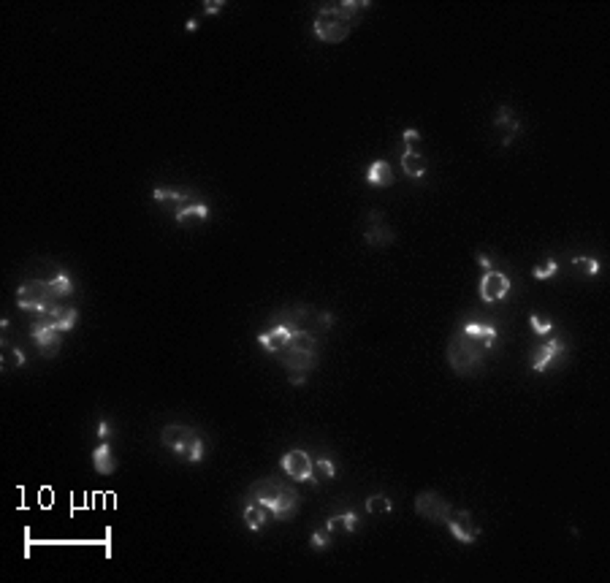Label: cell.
Returning <instances> with one entry per match:
<instances>
[{
  "label": "cell",
  "mask_w": 610,
  "mask_h": 583,
  "mask_svg": "<svg viewBox=\"0 0 610 583\" xmlns=\"http://www.w3.org/2000/svg\"><path fill=\"white\" fill-rule=\"evenodd\" d=\"M160 445L176 456H182L190 464H201L203 456H206V439L198 434V429L185 426V423H168L160 432Z\"/></svg>",
  "instance_id": "3957f363"
},
{
  "label": "cell",
  "mask_w": 610,
  "mask_h": 583,
  "mask_svg": "<svg viewBox=\"0 0 610 583\" xmlns=\"http://www.w3.org/2000/svg\"><path fill=\"white\" fill-rule=\"evenodd\" d=\"M567 353V345L562 342V339H556V336H548L542 345H540L535 353H532V372H537V375H542L545 369H551L562 355Z\"/></svg>",
  "instance_id": "7c38bea8"
},
{
  "label": "cell",
  "mask_w": 610,
  "mask_h": 583,
  "mask_svg": "<svg viewBox=\"0 0 610 583\" xmlns=\"http://www.w3.org/2000/svg\"><path fill=\"white\" fill-rule=\"evenodd\" d=\"M556 272H559V263L545 261V263H537V266L532 269V277L535 279H551V277H556Z\"/></svg>",
  "instance_id": "f1b7e54d"
},
{
  "label": "cell",
  "mask_w": 610,
  "mask_h": 583,
  "mask_svg": "<svg viewBox=\"0 0 610 583\" xmlns=\"http://www.w3.org/2000/svg\"><path fill=\"white\" fill-rule=\"evenodd\" d=\"M279 464L285 469V475L293 478L296 483H309V486H315V488L320 486L318 478H315V461H312V456L306 451H301V448L288 451L279 459Z\"/></svg>",
  "instance_id": "52a82bcc"
},
{
  "label": "cell",
  "mask_w": 610,
  "mask_h": 583,
  "mask_svg": "<svg viewBox=\"0 0 610 583\" xmlns=\"http://www.w3.org/2000/svg\"><path fill=\"white\" fill-rule=\"evenodd\" d=\"M494 128L496 131H505L502 133V146H510L515 133L521 131V122H518V114L510 109V106H499L494 117Z\"/></svg>",
  "instance_id": "2e32d148"
},
{
  "label": "cell",
  "mask_w": 610,
  "mask_h": 583,
  "mask_svg": "<svg viewBox=\"0 0 610 583\" xmlns=\"http://www.w3.org/2000/svg\"><path fill=\"white\" fill-rule=\"evenodd\" d=\"M366 510L385 515V513H391V510H393V505H391V499H388L385 494H372L369 499H366Z\"/></svg>",
  "instance_id": "484cf974"
},
{
  "label": "cell",
  "mask_w": 610,
  "mask_h": 583,
  "mask_svg": "<svg viewBox=\"0 0 610 583\" xmlns=\"http://www.w3.org/2000/svg\"><path fill=\"white\" fill-rule=\"evenodd\" d=\"M220 11H223V3H220V0L203 3V14H220Z\"/></svg>",
  "instance_id": "e575fe53"
},
{
  "label": "cell",
  "mask_w": 610,
  "mask_h": 583,
  "mask_svg": "<svg viewBox=\"0 0 610 583\" xmlns=\"http://www.w3.org/2000/svg\"><path fill=\"white\" fill-rule=\"evenodd\" d=\"M209 218V206L203 204V201H193V204L182 206V209H174V220L176 223H182V225H190L193 220L198 223V220H206Z\"/></svg>",
  "instance_id": "cb8c5ba5"
},
{
  "label": "cell",
  "mask_w": 610,
  "mask_h": 583,
  "mask_svg": "<svg viewBox=\"0 0 610 583\" xmlns=\"http://www.w3.org/2000/svg\"><path fill=\"white\" fill-rule=\"evenodd\" d=\"M277 323L291 326L296 331H309V334H323L334 326V315L331 312H320L315 306L293 304L282 312H277Z\"/></svg>",
  "instance_id": "5b68a950"
},
{
  "label": "cell",
  "mask_w": 610,
  "mask_h": 583,
  "mask_svg": "<svg viewBox=\"0 0 610 583\" xmlns=\"http://www.w3.org/2000/svg\"><path fill=\"white\" fill-rule=\"evenodd\" d=\"M415 510H418V515L429 518V521H437V524H445L453 515L451 502L442 494H437V491H421L415 496Z\"/></svg>",
  "instance_id": "ba28073f"
},
{
  "label": "cell",
  "mask_w": 610,
  "mask_h": 583,
  "mask_svg": "<svg viewBox=\"0 0 610 583\" xmlns=\"http://www.w3.org/2000/svg\"><path fill=\"white\" fill-rule=\"evenodd\" d=\"M25 364H28L25 353H22L19 348H11V366H16V369H19V366H25Z\"/></svg>",
  "instance_id": "d6a6232c"
},
{
  "label": "cell",
  "mask_w": 610,
  "mask_h": 583,
  "mask_svg": "<svg viewBox=\"0 0 610 583\" xmlns=\"http://www.w3.org/2000/svg\"><path fill=\"white\" fill-rule=\"evenodd\" d=\"M60 304H63V301L55 296L49 279H28V282H22V285L16 288V306L25 309V312H33L36 318L49 315V312L58 309Z\"/></svg>",
  "instance_id": "277c9868"
},
{
  "label": "cell",
  "mask_w": 610,
  "mask_h": 583,
  "mask_svg": "<svg viewBox=\"0 0 610 583\" xmlns=\"http://www.w3.org/2000/svg\"><path fill=\"white\" fill-rule=\"evenodd\" d=\"M291 336H293L291 326H282V323H277L274 328H269V331H261V334H258V345H261L266 353L277 355V353H282V350L288 348Z\"/></svg>",
  "instance_id": "9a60e30c"
},
{
  "label": "cell",
  "mask_w": 610,
  "mask_h": 583,
  "mask_svg": "<svg viewBox=\"0 0 610 583\" xmlns=\"http://www.w3.org/2000/svg\"><path fill=\"white\" fill-rule=\"evenodd\" d=\"M41 318H44L46 323H52L60 334H65V331H71L73 326H76V321H79V309H76V306L60 304L58 309H52L49 315H41Z\"/></svg>",
  "instance_id": "ac0fdd59"
},
{
  "label": "cell",
  "mask_w": 610,
  "mask_h": 583,
  "mask_svg": "<svg viewBox=\"0 0 610 583\" xmlns=\"http://www.w3.org/2000/svg\"><path fill=\"white\" fill-rule=\"evenodd\" d=\"M445 524H448V529H451L453 540H459V542H464V545H472V542L480 537V529L475 526V521H472V513H469V510L453 513Z\"/></svg>",
  "instance_id": "4fadbf2b"
},
{
  "label": "cell",
  "mask_w": 610,
  "mask_h": 583,
  "mask_svg": "<svg viewBox=\"0 0 610 583\" xmlns=\"http://www.w3.org/2000/svg\"><path fill=\"white\" fill-rule=\"evenodd\" d=\"M152 198L160 201V204H176V209H182V206H188L196 201L190 193H179V190H171V188H155L152 190Z\"/></svg>",
  "instance_id": "d4e9b609"
},
{
  "label": "cell",
  "mask_w": 610,
  "mask_h": 583,
  "mask_svg": "<svg viewBox=\"0 0 610 583\" xmlns=\"http://www.w3.org/2000/svg\"><path fill=\"white\" fill-rule=\"evenodd\" d=\"M92 466L98 475H114L117 472V459L112 453V442L109 439H101L95 448H92Z\"/></svg>",
  "instance_id": "e0dca14e"
},
{
  "label": "cell",
  "mask_w": 610,
  "mask_h": 583,
  "mask_svg": "<svg viewBox=\"0 0 610 583\" xmlns=\"http://www.w3.org/2000/svg\"><path fill=\"white\" fill-rule=\"evenodd\" d=\"M279 355V361L282 366L288 369V372H304L309 375L315 366L320 364V353H304V350H282V353H277Z\"/></svg>",
  "instance_id": "5bb4252c"
},
{
  "label": "cell",
  "mask_w": 610,
  "mask_h": 583,
  "mask_svg": "<svg viewBox=\"0 0 610 583\" xmlns=\"http://www.w3.org/2000/svg\"><path fill=\"white\" fill-rule=\"evenodd\" d=\"M366 182L372 188H388L393 185V169L388 161H375L369 169H366Z\"/></svg>",
  "instance_id": "ffe728a7"
},
{
  "label": "cell",
  "mask_w": 610,
  "mask_h": 583,
  "mask_svg": "<svg viewBox=\"0 0 610 583\" xmlns=\"http://www.w3.org/2000/svg\"><path fill=\"white\" fill-rule=\"evenodd\" d=\"M486 345L469 336L466 331H456L448 342V364L456 375L461 378H475L478 372H483V361H486Z\"/></svg>",
  "instance_id": "7a4b0ae2"
},
{
  "label": "cell",
  "mask_w": 610,
  "mask_h": 583,
  "mask_svg": "<svg viewBox=\"0 0 610 583\" xmlns=\"http://www.w3.org/2000/svg\"><path fill=\"white\" fill-rule=\"evenodd\" d=\"M572 269H578L586 277H596V274H599V261L589 258V255H578V258L572 261Z\"/></svg>",
  "instance_id": "4316f807"
},
{
  "label": "cell",
  "mask_w": 610,
  "mask_h": 583,
  "mask_svg": "<svg viewBox=\"0 0 610 583\" xmlns=\"http://www.w3.org/2000/svg\"><path fill=\"white\" fill-rule=\"evenodd\" d=\"M334 475H336V464L331 459H318V461H315V478H318V483L334 481Z\"/></svg>",
  "instance_id": "83f0119b"
},
{
  "label": "cell",
  "mask_w": 610,
  "mask_h": 583,
  "mask_svg": "<svg viewBox=\"0 0 610 583\" xmlns=\"http://www.w3.org/2000/svg\"><path fill=\"white\" fill-rule=\"evenodd\" d=\"M196 28H198V22H196V19H190V22H188V33H193Z\"/></svg>",
  "instance_id": "74e56055"
},
{
  "label": "cell",
  "mask_w": 610,
  "mask_h": 583,
  "mask_svg": "<svg viewBox=\"0 0 610 583\" xmlns=\"http://www.w3.org/2000/svg\"><path fill=\"white\" fill-rule=\"evenodd\" d=\"M353 28H355V25L345 22L342 16L331 14L326 6H320V11L315 14V22H312V33H315V38L323 41V44H342L350 33H353Z\"/></svg>",
  "instance_id": "8992f818"
},
{
  "label": "cell",
  "mask_w": 610,
  "mask_h": 583,
  "mask_svg": "<svg viewBox=\"0 0 610 583\" xmlns=\"http://www.w3.org/2000/svg\"><path fill=\"white\" fill-rule=\"evenodd\" d=\"M304 383H306L304 372H291V385H296V388H299V385H304Z\"/></svg>",
  "instance_id": "8d00e7d4"
},
{
  "label": "cell",
  "mask_w": 610,
  "mask_h": 583,
  "mask_svg": "<svg viewBox=\"0 0 610 583\" xmlns=\"http://www.w3.org/2000/svg\"><path fill=\"white\" fill-rule=\"evenodd\" d=\"M461 331H466L469 336H475V339H480L483 345H486V350H491L496 345V336H499V331H496V326H491V323H480V321H469L461 328Z\"/></svg>",
  "instance_id": "44dd1931"
},
{
  "label": "cell",
  "mask_w": 610,
  "mask_h": 583,
  "mask_svg": "<svg viewBox=\"0 0 610 583\" xmlns=\"http://www.w3.org/2000/svg\"><path fill=\"white\" fill-rule=\"evenodd\" d=\"M426 169H429L426 158H423L421 152H415V146H407L405 155H402V171H405L410 179H423V176H426Z\"/></svg>",
  "instance_id": "d6986e66"
},
{
  "label": "cell",
  "mask_w": 610,
  "mask_h": 583,
  "mask_svg": "<svg viewBox=\"0 0 610 583\" xmlns=\"http://www.w3.org/2000/svg\"><path fill=\"white\" fill-rule=\"evenodd\" d=\"M529 323H532V331H535L537 336H548L553 331V323L542 321L537 312H532V315H529Z\"/></svg>",
  "instance_id": "f546056e"
},
{
  "label": "cell",
  "mask_w": 610,
  "mask_h": 583,
  "mask_svg": "<svg viewBox=\"0 0 610 583\" xmlns=\"http://www.w3.org/2000/svg\"><path fill=\"white\" fill-rule=\"evenodd\" d=\"M415 141H421V133L412 131V128H410V131H405V144L407 146H415Z\"/></svg>",
  "instance_id": "d590c367"
},
{
  "label": "cell",
  "mask_w": 610,
  "mask_h": 583,
  "mask_svg": "<svg viewBox=\"0 0 610 583\" xmlns=\"http://www.w3.org/2000/svg\"><path fill=\"white\" fill-rule=\"evenodd\" d=\"M112 437V423L106 421V418H101L98 421V439H109Z\"/></svg>",
  "instance_id": "836d02e7"
},
{
  "label": "cell",
  "mask_w": 610,
  "mask_h": 583,
  "mask_svg": "<svg viewBox=\"0 0 610 583\" xmlns=\"http://www.w3.org/2000/svg\"><path fill=\"white\" fill-rule=\"evenodd\" d=\"M242 515H245V524H247V529H252V532H261L263 526H266V521H269V513H266V508H263V505H258V502H252V499H247V505H245Z\"/></svg>",
  "instance_id": "7402d4cb"
},
{
  "label": "cell",
  "mask_w": 610,
  "mask_h": 583,
  "mask_svg": "<svg viewBox=\"0 0 610 583\" xmlns=\"http://www.w3.org/2000/svg\"><path fill=\"white\" fill-rule=\"evenodd\" d=\"M328 545H331V532H328V529H326V524L320 526V529H315V532H312V548H328Z\"/></svg>",
  "instance_id": "4dcf8cb0"
},
{
  "label": "cell",
  "mask_w": 610,
  "mask_h": 583,
  "mask_svg": "<svg viewBox=\"0 0 610 583\" xmlns=\"http://www.w3.org/2000/svg\"><path fill=\"white\" fill-rule=\"evenodd\" d=\"M247 499L263 505L269 518H274V521H291L296 510H299V502H301L299 491L293 486H285L279 478L255 481L247 488Z\"/></svg>",
  "instance_id": "6da1fadb"
},
{
  "label": "cell",
  "mask_w": 610,
  "mask_h": 583,
  "mask_svg": "<svg viewBox=\"0 0 610 583\" xmlns=\"http://www.w3.org/2000/svg\"><path fill=\"white\" fill-rule=\"evenodd\" d=\"M30 336H33V342H36V348L41 350V355L44 358H55L58 355L60 345H63V336L60 331L52 326V323H46L44 318H36L33 323V328H30Z\"/></svg>",
  "instance_id": "9c48e42d"
},
{
  "label": "cell",
  "mask_w": 610,
  "mask_h": 583,
  "mask_svg": "<svg viewBox=\"0 0 610 583\" xmlns=\"http://www.w3.org/2000/svg\"><path fill=\"white\" fill-rule=\"evenodd\" d=\"M358 524H361V521H358V515H355L353 510H348V513H339V515H331V518L326 521V529H328V532L353 535V532L358 529Z\"/></svg>",
  "instance_id": "603a6c76"
},
{
  "label": "cell",
  "mask_w": 610,
  "mask_h": 583,
  "mask_svg": "<svg viewBox=\"0 0 610 583\" xmlns=\"http://www.w3.org/2000/svg\"><path fill=\"white\" fill-rule=\"evenodd\" d=\"M363 242L369 247H388L396 242V231L385 223L382 212H369L366 218V231H363Z\"/></svg>",
  "instance_id": "8fae6325"
},
{
  "label": "cell",
  "mask_w": 610,
  "mask_h": 583,
  "mask_svg": "<svg viewBox=\"0 0 610 583\" xmlns=\"http://www.w3.org/2000/svg\"><path fill=\"white\" fill-rule=\"evenodd\" d=\"M478 293L480 299L486 301V304H496V301H502V299H508L510 293V277L505 272H483V277H480V285H478Z\"/></svg>",
  "instance_id": "30bf717a"
},
{
  "label": "cell",
  "mask_w": 610,
  "mask_h": 583,
  "mask_svg": "<svg viewBox=\"0 0 610 583\" xmlns=\"http://www.w3.org/2000/svg\"><path fill=\"white\" fill-rule=\"evenodd\" d=\"M475 263H478L483 272H494V269H496L494 258H491L488 252H483V250H475Z\"/></svg>",
  "instance_id": "1f68e13d"
}]
</instances>
